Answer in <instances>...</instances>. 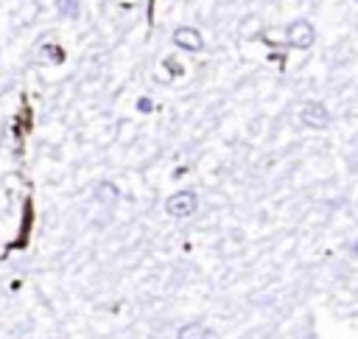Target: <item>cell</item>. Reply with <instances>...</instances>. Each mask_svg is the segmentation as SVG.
<instances>
[{"label": "cell", "instance_id": "2", "mask_svg": "<svg viewBox=\"0 0 358 339\" xmlns=\"http://www.w3.org/2000/svg\"><path fill=\"white\" fill-rule=\"evenodd\" d=\"M285 36H288L291 48L308 50V48L313 45V39H316V28H313L308 20H294V22H288V28H285Z\"/></svg>", "mask_w": 358, "mask_h": 339}, {"label": "cell", "instance_id": "7", "mask_svg": "<svg viewBox=\"0 0 358 339\" xmlns=\"http://www.w3.org/2000/svg\"><path fill=\"white\" fill-rule=\"evenodd\" d=\"M56 11H59L62 17L76 20V17H78V0H56Z\"/></svg>", "mask_w": 358, "mask_h": 339}, {"label": "cell", "instance_id": "1", "mask_svg": "<svg viewBox=\"0 0 358 339\" xmlns=\"http://www.w3.org/2000/svg\"><path fill=\"white\" fill-rule=\"evenodd\" d=\"M196 207H199V199H196L193 191H176V193L168 196V202H165V213H168L171 219H187V216L196 213Z\"/></svg>", "mask_w": 358, "mask_h": 339}, {"label": "cell", "instance_id": "3", "mask_svg": "<svg viewBox=\"0 0 358 339\" xmlns=\"http://www.w3.org/2000/svg\"><path fill=\"white\" fill-rule=\"evenodd\" d=\"M299 118H302V123H305L308 129H327V126H330V112H327V106H324L322 101H308V104L302 106Z\"/></svg>", "mask_w": 358, "mask_h": 339}, {"label": "cell", "instance_id": "4", "mask_svg": "<svg viewBox=\"0 0 358 339\" xmlns=\"http://www.w3.org/2000/svg\"><path fill=\"white\" fill-rule=\"evenodd\" d=\"M171 39H173V45H176V48H182V50H190V53L204 50V36H201L196 28H190V25L176 28Z\"/></svg>", "mask_w": 358, "mask_h": 339}, {"label": "cell", "instance_id": "9", "mask_svg": "<svg viewBox=\"0 0 358 339\" xmlns=\"http://www.w3.org/2000/svg\"><path fill=\"white\" fill-rule=\"evenodd\" d=\"M137 109H140V112H151V109H154V104H151L148 98H140V101H137Z\"/></svg>", "mask_w": 358, "mask_h": 339}, {"label": "cell", "instance_id": "5", "mask_svg": "<svg viewBox=\"0 0 358 339\" xmlns=\"http://www.w3.org/2000/svg\"><path fill=\"white\" fill-rule=\"evenodd\" d=\"M95 199H98L101 205H106V207H115L117 199H120V191H117V185H112V182H98V185H95Z\"/></svg>", "mask_w": 358, "mask_h": 339}, {"label": "cell", "instance_id": "10", "mask_svg": "<svg viewBox=\"0 0 358 339\" xmlns=\"http://www.w3.org/2000/svg\"><path fill=\"white\" fill-rule=\"evenodd\" d=\"M352 252H355V255H358V238H355V241H352Z\"/></svg>", "mask_w": 358, "mask_h": 339}, {"label": "cell", "instance_id": "6", "mask_svg": "<svg viewBox=\"0 0 358 339\" xmlns=\"http://www.w3.org/2000/svg\"><path fill=\"white\" fill-rule=\"evenodd\" d=\"M176 339H213V333L201 322H187L176 331Z\"/></svg>", "mask_w": 358, "mask_h": 339}, {"label": "cell", "instance_id": "8", "mask_svg": "<svg viewBox=\"0 0 358 339\" xmlns=\"http://www.w3.org/2000/svg\"><path fill=\"white\" fill-rule=\"evenodd\" d=\"M42 53L48 56V62H56V64H59V62H64V53H62V48H59V45H45V48H42Z\"/></svg>", "mask_w": 358, "mask_h": 339}]
</instances>
